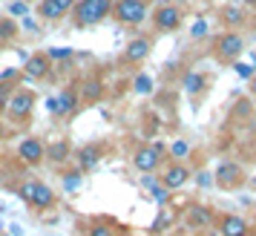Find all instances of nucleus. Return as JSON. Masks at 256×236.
Segmentation results:
<instances>
[{
  "label": "nucleus",
  "mask_w": 256,
  "mask_h": 236,
  "mask_svg": "<svg viewBox=\"0 0 256 236\" xmlns=\"http://www.w3.org/2000/svg\"><path fill=\"white\" fill-rule=\"evenodd\" d=\"M112 12V3L110 0H78L75 9H72V24L75 26H95L101 24L106 14Z\"/></svg>",
  "instance_id": "nucleus-1"
},
{
  "label": "nucleus",
  "mask_w": 256,
  "mask_h": 236,
  "mask_svg": "<svg viewBox=\"0 0 256 236\" xmlns=\"http://www.w3.org/2000/svg\"><path fill=\"white\" fill-rule=\"evenodd\" d=\"M110 14L121 26H138L147 18V0H116Z\"/></svg>",
  "instance_id": "nucleus-2"
},
{
  "label": "nucleus",
  "mask_w": 256,
  "mask_h": 236,
  "mask_svg": "<svg viewBox=\"0 0 256 236\" xmlns=\"http://www.w3.org/2000/svg\"><path fill=\"white\" fill-rule=\"evenodd\" d=\"M20 199L32 208V210H49L55 204V193L49 190V184L44 182H26L20 188Z\"/></svg>",
  "instance_id": "nucleus-3"
},
{
  "label": "nucleus",
  "mask_w": 256,
  "mask_h": 236,
  "mask_svg": "<svg viewBox=\"0 0 256 236\" xmlns=\"http://www.w3.org/2000/svg\"><path fill=\"white\" fill-rule=\"evenodd\" d=\"M32 106H35V92L20 86V90H14V95L6 101V112H9V118H14V121H26L29 112H32Z\"/></svg>",
  "instance_id": "nucleus-4"
},
{
  "label": "nucleus",
  "mask_w": 256,
  "mask_h": 236,
  "mask_svg": "<svg viewBox=\"0 0 256 236\" xmlns=\"http://www.w3.org/2000/svg\"><path fill=\"white\" fill-rule=\"evenodd\" d=\"M216 58L224 60V64H230V60H236L239 55H242V49H244V40L242 35H236V32H224V35L216 38Z\"/></svg>",
  "instance_id": "nucleus-5"
},
{
  "label": "nucleus",
  "mask_w": 256,
  "mask_h": 236,
  "mask_svg": "<svg viewBox=\"0 0 256 236\" xmlns=\"http://www.w3.org/2000/svg\"><path fill=\"white\" fill-rule=\"evenodd\" d=\"M162 144H150V147H141L138 153L132 156V164H136V170H141V173H152L156 167H158V162H162Z\"/></svg>",
  "instance_id": "nucleus-6"
},
{
  "label": "nucleus",
  "mask_w": 256,
  "mask_h": 236,
  "mask_svg": "<svg viewBox=\"0 0 256 236\" xmlns=\"http://www.w3.org/2000/svg\"><path fill=\"white\" fill-rule=\"evenodd\" d=\"M244 182V173L239 164H233V162H224V164H219V170H216V184L224 190H233L239 188Z\"/></svg>",
  "instance_id": "nucleus-7"
},
{
  "label": "nucleus",
  "mask_w": 256,
  "mask_h": 236,
  "mask_svg": "<svg viewBox=\"0 0 256 236\" xmlns=\"http://www.w3.org/2000/svg\"><path fill=\"white\" fill-rule=\"evenodd\" d=\"M75 3H78V0H40L38 12H40L44 20H60L66 12L75 9Z\"/></svg>",
  "instance_id": "nucleus-8"
},
{
  "label": "nucleus",
  "mask_w": 256,
  "mask_h": 236,
  "mask_svg": "<svg viewBox=\"0 0 256 236\" xmlns=\"http://www.w3.org/2000/svg\"><path fill=\"white\" fill-rule=\"evenodd\" d=\"M152 20H156V29H158V32H176V29L182 26V12H178L176 6H162Z\"/></svg>",
  "instance_id": "nucleus-9"
},
{
  "label": "nucleus",
  "mask_w": 256,
  "mask_h": 236,
  "mask_svg": "<svg viewBox=\"0 0 256 236\" xmlns=\"http://www.w3.org/2000/svg\"><path fill=\"white\" fill-rule=\"evenodd\" d=\"M18 156L24 158L26 164H40V158L46 156V147L38 138H24V142L18 144Z\"/></svg>",
  "instance_id": "nucleus-10"
},
{
  "label": "nucleus",
  "mask_w": 256,
  "mask_h": 236,
  "mask_svg": "<svg viewBox=\"0 0 256 236\" xmlns=\"http://www.w3.org/2000/svg\"><path fill=\"white\" fill-rule=\"evenodd\" d=\"M184 222H187V228L202 230V228H208V224L213 222V213H210V208H204V204H190L187 213H184Z\"/></svg>",
  "instance_id": "nucleus-11"
},
{
  "label": "nucleus",
  "mask_w": 256,
  "mask_h": 236,
  "mask_svg": "<svg viewBox=\"0 0 256 236\" xmlns=\"http://www.w3.org/2000/svg\"><path fill=\"white\" fill-rule=\"evenodd\" d=\"M187 178H190V170H187L184 164H178V162H173V164H170L167 170H164L162 182H164V188L176 190V188H182V184H187Z\"/></svg>",
  "instance_id": "nucleus-12"
},
{
  "label": "nucleus",
  "mask_w": 256,
  "mask_h": 236,
  "mask_svg": "<svg viewBox=\"0 0 256 236\" xmlns=\"http://www.w3.org/2000/svg\"><path fill=\"white\" fill-rule=\"evenodd\" d=\"M150 40L147 38H136V40H130L127 49H124V58L130 60V64H138V60H144L147 55H150Z\"/></svg>",
  "instance_id": "nucleus-13"
},
{
  "label": "nucleus",
  "mask_w": 256,
  "mask_h": 236,
  "mask_svg": "<svg viewBox=\"0 0 256 236\" xmlns=\"http://www.w3.org/2000/svg\"><path fill=\"white\" fill-rule=\"evenodd\" d=\"M26 75H29V78H46L49 75V58L44 52L26 58Z\"/></svg>",
  "instance_id": "nucleus-14"
},
{
  "label": "nucleus",
  "mask_w": 256,
  "mask_h": 236,
  "mask_svg": "<svg viewBox=\"0 0 256 236\" xmlns=\"http://www.w3.org/2000/svg\"><path fill=\"white\" fill-rule=\"evenodd\" d=\"M222 236H248V222L242 216H224L222 219Z\"/></svg>",
  "instance_id": "nucleus-15"
},
{
  "label": "nucleus",
  "mask_w": 256,
  "mask_h": 236,
  "mask_svg": "<svg viewBox=\"0 0 256 236\" xmlns=\"http://www.w3.org/2000/svg\"><path fill=\"white\" fill-rule=\"evenodd\" d=\"M204 86H208L204 75H198V72H187V75H184V90H187L190 95H198Z\"/></svg>",
  "instance_id": "nucleus-16"
},
{
  "label": "nucleus",
  "mask_w": 256,
  "mask_h": 236,
  "mask_svg": "<svg viewBox=\"0 0 256 236\" xmlns=\"http://www.w3.org/2000/svg\"><path fill=\"white\" fill-rule=\"evenodd\" d=\"M75 92L72 90H64V92L58 95V116H70L72 110H75Z\"/></svg>",
  "instance_id": "nucleus-17"
},
{
  "label": "nucleus",
  "mask_w": 256,
  "mask_h": 236,
  "mask_svg": "<svg viewBox=\"0 0 256 236\" xmlns=\"http://www.w3.org/2000/svg\"><path fill=\"white\" fill-rule=\"evenodd\" d=\"M49 162H64L66 156H70V144L66 142H55V144H49Z\"/></svg>",
  "instance_id": "nucleus-18"
},
{
  "label": "nucleus",
  "mask_w": 256,
  "mask_h": 236,
  "mask_svg": "<svg viewBox=\"0 0 256 236\" xmlns=\"http://www.w3.org/2000/svg\"><path fill=\"white\" fill-rule=\"evenodd\" d=\"M78 158H81V170H92L98 164V150L95 147H84L81 153H78Z\"/></svg>",
  "instance_id": "nucleus-19"
},
{
  "label": "nucleus",
  "mask_w": 256,
  "mask_h": 236,
  "mask_svg": "<svg viewBox=\"0 0 256 236\" xmlns=\"http://www.w3.org/2000/svg\"><path fill=\"white\" fill-rule=\"evenodd\" d=\"M170 156H173L176 162L187 158V156H190V144H187V142H176L173 147H170Z\"/></svg>",
  "instance_id": "nucleus-20"
},
{
  "label": "nucleus",
  "mask_w": 256,
  "mask_h": 236,
  "mask_svg": "<svg viewBox=\"0 0 256 236\" xmlns=\"http://www.w3.org/2000/svg\"><path fill=\"white\" fill-rule=\"evenodd\" d=\"M136 92H141V95L152 92V81L147 78V75H138V78H136Z\"/></svg>",
  "instance_id": "nucleus-21"
},
{
  "label": "nucleus",
  "mask_w": 256,
  "mask_h": 236,
  "mask_svg": "<svg viewBox=\"0 0 256 236\" xmlns=\"http://www.w3.org/2000/svg\"><path fill=\"white\" fill-rule=\"evenodd\" d=\"M14 32H18V29H14V24L9 20V18H6V20H0V38H3V40H12Z\"/></svg>",
  "instance_id": "nucleus-22"
},
{
  "label": "nucleus",
  "mask_w": 256,
  "mask_h": 236,
  "mask_svg": "<svg viewBox=\"0 0 256 236\" xmlns=\"http://www.w3.org/2000/svg\"><path fill=\"white\" fill-rule=\"evenodd\" d=\"M90 236H116V230H112L110 224L98 222V224H92V228H90Z\"/></svg>",
  "instance_id": "nucleus-23"
},
{
  "label": "nucleus",
  "mask_w": 256,
  "mask_h": 236,
  "mask_svg": "<svg viewBox=\"0 0 256 236\" xmlns=\"http://www.w3.org/2000/svg\"><path fill=\"white\" fill-rule=\"evenodd\" d=\"M64 188L66 190H78L81 188V173H70V176H64Z\"/></svg>",
  "instance_id": "nucleus-24"
},
{
  "label": "nucleus",
  "mask_w": 256,
  "mask_h": 236,
  "mask_svg": "<svg viewBox=\"0 0 256 236\" xmlns=\"http://www.w3.org/2000/svg\"><path fill=\"white\" fill-rule=\"evenodd\" d=\"M49 60H64V58H72V49H49L46 52Z\"/></svg>",
  "instance_id": "nucleus-25"
},
{
  "label": "nucleus",
  "mask_w": 256,
  "mask_h": 236,
  "mask_svg": "<svg viewBox=\"0 0 256 236\" xmlns=\"http://www.w3.org/2000/svg\"><path fill=\"white\" fill-rule=\"evenodd\" d=\"M190 35H193V38H204V35H208V24H204V20H196L193 29H190Z\"/></svg>",
  "instance_id": "nucleus-26"
},
{
  "label": "nucleus",
  "mask_w": 256,
  "mask_h": 236,
  "mask_svg": "<svg viewBox=\"0 0 256 236\" xmlns=\"http://www.w3.org/2000/svg\"><path fill=\"white\" fill-rule=\"evenodd\" d=\"M224 20H228V24H242V12H239V9H228V12H224Z\"/></svg>",
  "instance_id": "nucleus-27"
},
{
  "label": "nucleus",
  "mask_w": 256,
  "mask_h": 236,
  "mask_svg": "<svg viewBox=\"0 0 256 236\" xmlns=\"http://www.w3.org/2000/svg\"><path fill=\"white\" fill-rule=\"evenodd\" d=\"M9 14H12V18H18V14H26V3H20V0H18V3H12V6H9Z\"/></svg>",
  "instance_id": "nucleus-28"
},
{
  "label": "nucleus",
  "mask_w": 256,
  "mask_h": 236,
  "mask_svg": "<svg viewBox=\"0 0 256 236\" xmlns=\"http://www.w3.org/2000/svg\"><path fill=\"white\" fill-rule=\"evenodd\" d=\"M101 95V84H86V98H98Z\"/></svg>",
  "instance_id": "nucleus-29"
},
{
  "label": "nucleus",
  "mask_w": 256,
  "mask_h": 236,
  "mask_svg": "<svg viewBox=\"0 0 256 236\" xmlns=\"http://www.w3.org/2000/svg\"><path fill=\"white\" fill-rule=\"evenodd\" d=\"M233 70L239 72L242 78H250V75H254V70H250V66H244V64H233Z\"/></svg>",
  "instance_id": "nucleus-30"
},
{
  "label": "nucleus",
  "mask_w": 256,
  "mask_h": 236,
  "mask_svg": "<svg viewBox=\"0 0 256 236\" xmlns=\"http://www.w3.org/2000/svg\"><path fill=\"white\" fill-rule=\"evenodd\" d=\"M152 196H156V202H167V190L164 188H152Z\"/></svg>",
  "instance_id": "nucleus-31"
},
{
  "label": "nucleus",
  "mask_w": 256,
  "mask_h": 236,
  "mask_svg": "<svg viewBox=\"0 0 256 236\" xmlns=\"http://www.w3.org/2000/svg\"><path fill=\"white\" fill-rule=\"evenodd\" d=\"M46 110L52 112V116H58V98H49V101H46Z\"/></svg>",
  "instance_id": "nucleus-32"
},
{
  "label": "nucleus",
  "mask_w": 256,
  "mask_h": 236,
  "mask_svg": "<svg viewBox=\"0 0 256 236\" xmlns=\"http://www.w3.org/2000/svg\"><path fill=\"white\" fill-rule=\"evenodd\" d=\"M162 228H167V219H164V216H158V222L152 224V230H162Z\"/></svg>",
  "instance_id": "nucleus-33"
},
{
  "label": "nucleus",
  "mask_w": 256,
  "mask_h": 236,
  "mask_svg": "<svg viewBox=\"0 0 256 236\" xmlns=\"http://www.w3.org/2000/svg\"><path fill=\"white\" fill-rule=\"evenodd\" d=\"M250 92L256 95V78H254V81H250Z\"/></svg>",
  "instance_id": "nucleus-34"
},
{
  "label": "nucleus",
  "mask_w": 256,
  "mask_h": 236,
  "mask_svg": "<svg viewBox=\"0 0 256 236\" xmlns=\"http://www.w3.org/2000/svg\"><path fill=\"white\" fill-rule=\"evenodd\" d=\"M248 3H250V6H256V0H248Z\"/></svg>",
  "instance_id": "nucleus-35"
}]
</instances>
